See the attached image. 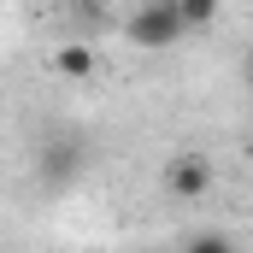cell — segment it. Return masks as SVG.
Masks as SVG:
<instances>
[{
    "label": "cell",
    "mask_w": 253,
    "mask_h": 253,
    "mask_svg": "<svg viewBox=\"0 0 253 253\" xmlns=\"http://www.w3.org/2000/svg\"><path fill=\"white\" fill-rule=\"evenodd\" d=\"M212 189V159L206 153H177V159H165V194H177V200H206Z\"/></svg>",
    "instance_id": "2"
},
{
    "label": "cell",
    "mask_w": 253,
    "mask_h": 253,
    "mask_svg": "<svg viewBox=\"0 0 253 253\" xmlns=\"http://www.w3.org/2000/svg\"><path fill=\"white\" fill-rule=\"evenodd\" d=\"M183 253H236V242H230V236H218V230H206V236H194Z\"/></svg>",
    "instance_id": "6"
},
{
    "label": "cell",
    "mask_w": 253,
    "mask_h": 253,
    "mask_svg": "<svg viewBox=\"0 0 253 253\" xmlns=\"http://www.w3.org/2000/svg\"><path fill=\"white\" fill-rule=\"evenodd\" d=\"M71 171H77V147H47L42 177H47V183H59V177H71Z\"/></svg>",
    "instance_id": "5"
},
{
    "label": "cell",
    "mask_w": 253,
    "mask_h": 253,
    "mask_svg": "<svg viewBox=\"0 0 253 253\" xmlns=\"http://www.w3.org/2000/svg\"><path fill=\"white\" fill-rule=\"evenodd\" d=\"M53 71L71 77V83H88V77L100 71V59H94L88 42H59V47H53Z\"/></svg>",
    "instance_id": "3"
},
{
    "label": "cell",
    "mask_w": 253,
    "mask_h": 253,
    "mask_svg": "<svg viewBox=\"0 0 253 253\" xmlns=\"http://www.w3.org/2000/svg\"><path fill=\"white\" fill-rule=\"evenodd\" d=\"M248 88H253V53H248Z\"/></svg>",
    "instance_id": "7"
},
{
    "label": "cell",
    "mask_w": 253,
    "mask_h": 253,
    "mask_svg": "<svg viewBox=\"0 0 253 253\" xmlns=\"http://www.w3.org/2000/svg\"><path fill=\"white\" fill-rule=\"evenodd\" d=\"M124 36L141 47V53H165V47H177V42L189 36V24H183L177 0H147V6H135V12L124 18Z\"/></svg>",
    "instance_id": "1"
},
{
    "label": "cell",
    "mask_w": 253,
    "mask_h": 253,
    "mask_svg": "<svg viewBox=\"0 0 253 253\" xmlns=\"http://www.w3.org/2000/svg\"><path fill=\"white\" fill-rule=\"evenodd\" d=\"M218 6H224V0H177V12H183L189 30H206V24L218 18Z\"/></svg>",
    "instance_id": "4"
}]
</instances>
